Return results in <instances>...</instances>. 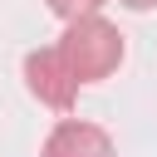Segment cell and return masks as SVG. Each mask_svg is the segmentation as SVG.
<instances>
[{"instance_id": "obj_1", "label": "cell", "mask_w": 157, "mask_h": 157, "mask_svg": "<svg viewBox=\"0 0 157 157\" xmlns=\"http://www.w3.org/2000/svg\"><path fill=\"white\" fill-rule=\"evenodd\" d=\"M59 54L69 59V69H74L78 83H103L123 64V34H118L113 20L88 15V20H74L59 34Z\"/></svg>"}, {"instance_id": "obj_2", "label": "cell", "mask_w": 157, "mask_h": 157, "mask_svg": "<svg viewBox=\"0 0 157 157\" xmlns=\"http://www.w3.org/2000/svg\"><path fill=\"white\" fill-rule=\"evenodd\" d=\"M25 88H29V93H34L44 108L69 113L83 83L74 78L69 59L59 54V44H49V49H29V54H25Z\"/></svg>"}, {"instance_id": "obj_3", "label": "cell", "mask_w": 157, "mask_h": 157, "mask_svg": "<svg viewBox=\"0 0 157 157\" xmlns=\"http://www.w3.org/2000/svg\"><path fill=\"white\" fill-rule=\"evenodd\" d=\"M39 157H113V137H108L98 123L64 118V123H54V132L44 137V152H39Z\"/></svg>"}, {"instance_id": "obj_4", "label": "cell", "mask_w": 157, "mask_h": 157, "mask_svg": "<svg viewBox=\"0 0 157 157\" xmlns=\"http://www.w3.org/2000/svg\"><path fill=\"white\" fill-rule=\"evenodd\" d=\"M108 0H49V10L64 20V25H74V20H88V15H98Z\"/></svg>"}, {"instance_id": "obj_5", "label": "cell", "mask_w": 157, "mask_h": 157, "mask_svg": "<svg viewBox=\"0 0 157 157\" xmlns=\"http://www.w3.org/2000/svg\"><path fill=\"white\" fill-rule=\"evenodd\" d=\"M118 5H123V10H137V15H142V10H157V0H118Z\"/></svg>"}]
</instances>
